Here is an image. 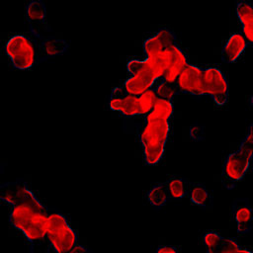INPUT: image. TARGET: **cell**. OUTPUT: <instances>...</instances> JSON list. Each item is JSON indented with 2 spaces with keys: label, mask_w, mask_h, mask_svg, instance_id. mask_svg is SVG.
<instances>
[{
  "label": "cell",
  "mask_w": 253,
  "mask_h": 253,
  "mask_svg": "<svg viewBox=\"0 0 253 253\" xmlns=\"http://www.w3.org/2000/svg\"><path fill=\"white\" fill-rule=\"evenodd\" d=\"M253 151V131L252 124L248 132L241 142L239 148L226 156L221 171V183L228 189H233L243 178L248 170Z\"/></svg>",
  "instance_id": "3"
},
{
  "label": "cell",
  "mask_w": 253,
  "mask_h": 253,
  "mask_svg": "<svg viewBox=\"0 0 253 253\" xmlns=\"http://www.w3.org/2000/svg\"><path fill=\"white\" fill-rule=\"evenodd\" d=\"M231 214L236 222L237 232L244 234L249 232L253 226V213L247 198L235 199L231 207Z\"/></svg>",
  "instance_id": "13"
},
{
  "label": "cell",
  "mask_w": 253,
  "mask_h": 253,
  "mask_svg": "<svg viewBox=\"0 0 253 253\" xmlns=\"http://www.w3.org/2000/svg\"><path fill=\"white\" fill-rule=\"evenodd\" d=\"M40 39L31 33L17 34L9 38L4 45L6 55L16 69L33 68L38 62Z\"/></svg>",
  "instance_id": "4"
},
{
  "label": "cell",
  "mask_w": 253,
  "mask_h": 253,
  "mask_svg": "<svg viewBox=\"0 0 253 253\" xmlns=\"http://www.w3.org/2000/svg\"><path fill=\"white\" fill-rule=\"evenodd\" d=\"M238 243L230 237H223L217 253H238Z\"/></svg>",
  "instance_id": "25"
},
{
  "label": "cell",
  "mask_w": 253,
  "mask_h": 253,
  "mask_svg": "<svg viewBox=\"0 0 253 253\" xmlns=\"http://www.w3.org/2000/svg\"><path fill=\"white\" fill-rule=\"evenodd\" d=\"M173 101H167L162 99H157L154 107L150 111L156 117L165 120H171L173 114Z\"/></svg>",
  "instance_id": "24"
},
{
  "label": "cell",
  "mask_w": 253,
  "mask_h": 253,
  "mask_svg": "<svg viewBox=\"0 0 253 253\" xmlns=\"http://www.w3.org/2000/svg\"><path fill=\"white\" fill-rule=\"evenodd\" d=\"M202 239H203V244L206 247L207 253H217L223 237L220 234H218L216 231L211 230L204 233L202 236Z\"/></svg>",
  "instance_id": "23"
},
{
  "label": "cell",
  "mask_w": 253,
  "mask_h": 253,
  "mask_svg": "<svg viewBox=\"0 0 253 253\" xmlns=\"http://www.w3.org/2000/svg\"><path fill=\"white\" fill-rule=\"evenodd\" d=\"M152 89L154 90L157 99H162L167 101H173L174 97L177 94H179L175 84L168 83L163 80H160L159 82H157Z\"/></svg>",
  "instance_id": "22"
},
{
  "label": "cell",
  "mask_w": 253,
  "mask_h": 253,
  "mask_svg": "<svg viewBox=\"0 0 253 253\" xmlns=\"http://www.w3.org/2000/svg\"><path fill=\"white\" fill-rule=\"evenodd\" d=\"M238 253H253V251H252V249H251L250 247H246V246H239Z\"/></svg>",
  "instance_id": "29"
},
{
  "label": "cell",
  "mask_w": 253,
  "mask_h": 253,
  "mask_svg": "<svg viewBox=\"0 0 253 253\" xmlns=\"http://www.w3.org/2000/svg\"><path fill=\"white\" fill-rule=\"evenodd\" d=\"M66 253H91L89 249H87L86 247L77 244L75 247H73L70 251L66 252Z\"/></svg>",
  "instance_id": "28"
},
{
  "label": "cell",
  "mask_w": 253,
  "mask_h": 253,
  "mask_svg": "<svg viewBox=\"0 0 253 253\" xmlns=\"http://www.w3.org/2000/svg\"><path fill=\"white\" fill-rule=\"evenodd\" d=\"M109 107L125 117H138L137 96L128 94L122 86L115 87L109 98Z\"/></svg>",
  "instance_id": "11"
},
{
  "label": "cell",
  "mask_w": 253,
  "mask_h": 253,
  "mask_svg": "<svg viewBox=\"0 0 253 253\" xmlns=\"http://www.w3.org/2000/svg\"><path fill=\"white\" fill-rule=\"evenodd\" d=\"M247 45L248 42L241 32H235L231 35L221 50V60L225 63L235 61Z\"/></svg>",
  "instance_id": "17"
},
{
  "label": "cell",
  "mask_w": 253,
  "mask_h": 253,
  "mask_svg": "<svg viewBox=\"0 0 253 253\" xmlns=\"http://www.w3.org/2000/svg\"><path fill=\"white\" fill-rule=\"evenodd\" d=\"M0 200L10 207V223L24 234L30 252L48 253L47 207L37 198L27 182L17 179L1 184Z\"/></svg>",
  "instance_id": "1"
},
{
  "label": "cell",
  "mask_w": 253,
  "mask_h": 253,
  "mask_svg": "<svg viewBox=\"0 0 253 253\" xmlns=\"http://www.w3.org/2000/svg\"><path fill=\"white\" fill-rule=\"evenodd\" d=\"M157 97L153 89H149L144 93L137 96V106H138V117H144L147 115L155 105Z\"/></svg>",
  "instance_id": "21"
},
{
  "label": "cell",
  "mask_w": 253,
  "mask_h": 253,
  "mask_svg": "<svg viewBox=\"0 0 253 253\" xmlns=\"http://www.w3.org/2000/svg\"><path fill=\"white\" fill-rule=\"evenodd\" d=\"M159 82L156 78L146 74L129 75L123 83L122 87L130 95L138 96L145 91L152 89L154 85Z\"/></svg>",
  "instance_id": "15"
},
{
  "label": "cell",
  "mask_w": 253,
  "mask_h": 253,
  "mask_svg": "<svg viewBox=\"0 0 253 253\" xmlns=\"http://www.w3.org/2000/svg\"><path fill=\"white\" fill-rule=\"evenodd\" d=\"M26 20L32 35L40 40L53 38L54 34L51 27L46 23V8L42 0L28 2L25 9Z\"/></svg>",
  "instance_id": "7"
},
{
  "label": "cell",
  "mask_w": 253,
  "mask_h": 253,
  "mask_svg": "<svg viewBox=\"0 0 253 253\" xmlns=\"http://www.w3.org/2000/svg\"><path fill=\"white\" fill-rule=\"evenodd\" d=\"M2 170H3V164L0 163V173L2 172Z\"/></svg>",
  "instance_id": "30"
},
{
  "label": "cell",
  "mask_w": 253,
  "mask_h": 253,
  "mask_svg": "<svg viewBox=\"0 0 253 253\" xmlns=\"http://www.w3.org/2000/svg\"><path fill=\"white\" fill-rule=\"evenodd\" d=\"M165 63V73L161 80L175 84L181 70L189 63L188 54L177 42L162 52Z\"/></svg>",
  "instance_id": "8"
},
{
  "label": "cell",
  "mask_w": 253,
  "mask_h": 253,
  "mask_svg": "<svg viewBox=\"0 0 253 253\" xmlns=\"http://www.w3.org/2000/svg\"><path fill=\"white\" fill-rule=\"evenodd\" d=\"M46 237L55 253H66L78 244L77 233L70 226L66 216L54 208H47Z\"/></svg>",
  "instance_id": "5"
},
{
  "label": "cell",
  "mask_w": 253,
  "mask_h": 253,
  "mask_svg": "<svg viewBox=\"0 0 253 253\" xmlns=\"http://www.w3.org/2000/svg\"><path fill=\"white\" fill-rule=\"evenodd\" d=\"M154 253H180V250L177 246L174 245H162L159 246Z\"/></svg>",
  "instance_id": "27"
},
{
  "label": "cell",
  "mask_w": 253,
  "mask_h": 253,
  "mask_svg": "<svg viewBox=\"0 0 253 253\" xmlns=\"http://www.w3.org/2000/svg\"><path fill=\"white\" fill-rule=\"evenodd\" d=\"M67 49H68V43L64 40L56 39L55 37L40 40L38 62L40 63L48 58L62 54Z\"/></svg>",
  "instance_id": "16"
},
{
  "label": "cell",
  "mask_w": 253,
  "mask_h": 253,
  "mask_svg": "<svg viewBox=\"0 0 253 253\" xmlns=\"http://www.w3.org/2000/svg\"><path fill=\"white\" fill-rule=\"evenodd\" d=\"M204 95H209L218 106L228 101V84L223 72L214 65L203 67L202 75Z\"/></svg>",
  "instance_id": "6"
},
{
  "label": "cell",
  "mask_w": 253,
  "mask_h": 253,
  "mask_svg": "<svg viewBox=\"0 0 253 253\" xmlns=\"http://www.w3.org/2000/svg\"><path fill=\"white\" fill-rule=\"evenodd\" d=\"M190 135L194 140H200L204 137V128L201 126H193L190 128Z\"/></svg>",
  "instance_id": "26"
},
{
  "label": "cell",
  "mask_w": 253,
  "mask_h": 253,
  "mask_svg": "<svg viewBox=\"0 0 253 253\" xmlns=\"http://www.w3.org/2000/svg\"><path fill=\"white\" fill-rule=\"evenodd\" d=\"M237 17L241 23V34L248 44L253 43V6L250 1L241 0L236 3Z\"/></svg>",
  "instance_id": "14"
},
{
  "label": "cell",
  "mask_w": 253,
  "mask_h": 253,
  "mask_svg": "<svg viewBox=\"0 0 253 253\" xmlns=\"http://www.w3.org/2000/svg\"><path fill=\"white\" fill-rule=\"evenodd\" d=\"M177 42L175 33L167 28H160L152 36L147 38L143 42V52L145 57L160 55L165 49Z\"/></svg>",
  "instance_id": "10"
},
{
  "label": "cell",
  "mask_w": 253,
  "mask_h": 253,
  "mask_svg": "<svg viewBox=\"0 0 253 253\" xmlns=\"http://www.w3.org/2000/svg\"><path fill=\"white\" fill-rule=\"evenodd\" d=\"M142 125L137 127V136L142 148L144 161L148 165L157 164L165 151L171 133V120L156 117L151 112L142 117Z\"/></svg>",
  "instance_id": "2"
},
{
  "label": "cell",
  "mask_w": 253,
  "mask_h": 253,
  "mask_svg": "<svg viewBox=\"0 0 253 253\" xmlns=\"http://www.w3.org/2000/svg\"><path fill=\"white\" fill-rule=\"evenodd\" d=\"M190 200L201 208H211L212 206V196L207 187L198 182H190L188 195Z\"/></svg>",
  "instance_id": "18"
},
{
  "label": "cell",
  "mask_w": 253,
  "mask_h": 253,
  "mask_svg": "<svg viewBox=\"0 0 253 253\" xmlns=\"http://www.w3.org/2000/svg\"><path fill=\"white\" fill-rule=\"evenodd\" d=\"M203 67L188 63L179 73L175 86L178 93H186L193 96H203V83H202Z\"/></svg>",
  "instance_id": "9"
},
{
  "label": "cell",
  "mask_w": 253,
  "mask_h": 253,
  "mask_svg": "<svg viewBox=\"0 0 253 253\" xmlns=\"http://www.w3.org/2000/svg\"><path fill=\"white\" fill-rule=\"evenodd\" d=\"M146 198L148 203L155 209L162 208L169 200V194L165 182L154 184L147 192Z\"/></svg>",
  "instance_id": "20"
},
{
  "label": "cell",
  "mask_w": 253,
  "mask_h": 253,
  "mask_svg": "<svg viewBox=\"0 0 253 253\" xmlns=\"http://www.w3.org/2000/svg\"><path fill=\"white\" fill-rule=\"evenodd\" d=\"M129 75L146 74L160 81L165 73V63L162 53L158 56L145 57L144 59H130L126 64Z\"/></svg>",
  "instance_id": "12"
},
{
  "label": "cell",
  "mask_w": 253,
  "mask_h": 253,
  "mask_svg": "<svg viewBox=\"0 0 253 253\" xmlns=\"http://www.w3.org/2000/svg\"><path fill=\"white\" fill-rule=\"evenodd\" d=\"M170 199L179 200L188 195L190 182L183 176L173 175L165 182Z\"/></svg>",
  "instance_id": "19"
}]
</instances>
